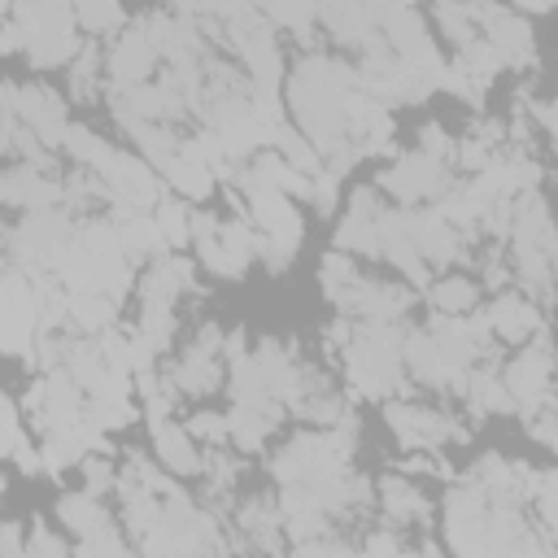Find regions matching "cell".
Listing matches in <instances>:
<instances>
[{"instance_id":"1","label":"cell","mask_w":558,"mask_h":558,"mask_svg":"<svg viewBox=\"0 0 558 558\" xmlns=\"http://www.w3.org/2000/svg\"><path fill=\"white\" fill-rule=\"evenodd\" d=\"M4 109H13L44 144H65V131H70V122H65V105H61V96L57 92H48V87H17V83H9L4 87Z\"/></svg>"},{"instance_id":"2","label":"cell","mask_w":558,"mask_h":558,"mask_svg":"<svg viewBox=\"0 0 558 558\" xmlns=\"http://www.w3.org/2000/svg\"><path fill=\"white\" fill-rule=\"evenodd\" d=\"M379 187L392 192L397 201H418V196H436L449 187V161L427 157V153H405L392 170L379 174Z\"/></svg>"},{"instance_id":"3","label":"cell","mask_w":558,"mask_h":558,"mask_svg":"<svg viewBox=\"0 0 558 558\" xmlns=\"http://www.w3.org/2000/svg\"><path fill=\"white\" fill-rule=\"evenodd\" d=\"M549 375H554V353H549V344H532V349H523V353L510 362L506 388H510V397H514V405H519L523 414L549 405Z\"/></svg>"},{"instance_id":"4","label":"cell","mask_w":558,"mask_h":558,"mask_svg":"<svg viewBox=\"0 0 558 558\" xmlns=\"http://www.w3.org/2000/svg\"><path fill=\"white\" fill-rule=\"evenodd\" d=\"M384 418H388V427L397 432V440L401 445H445V440H466V432L453 423V418H445V414H432V410H414V405H388L384 410Z\"/></svg>"},{"instance_id":"5","label":"cell","mask_w":558,"mask_h":558,"mask_svg":"<svg viewBox=\"0 0 558 558\" xmlns=\"http://www.w3.org/2000/svg\"><path fill=\"white\" fill-rule=\"evenodd\" d=\"M157 52H161V48L148 39L144 22H140V26H131V31L113 44V52H109V78H113V87L144 83V78H148V70L157 65Z\"/></svg>"},{"instance_id":"6","label":"cell","mask_w":558,"mask_h":558,"mask_svg":"<svg viewBox=\"0 0 558 558\" xmlns=\"http://www.w3.org/2000/svg\"><path fill=\"white\" fill-rule=\"evenodd\" d=\"M488 323H493V331H497L501 340H510V344H523L527 336L541 331V314H536V305L523 301V296H497V301L488 305Z\"/></svg>"},{"instance_id":"7","label":"cell","mask_w":558,"mask_h":558,"mask_svg":"<svg viewBox=\"0 0 558 558\" xmlns=\"http://www.w3.org/2000/svg\"><path fill=\"white\" fill-rule=\"evenodd\" d=\"M153 449L161 458L166 471L174 475H196L201 471V458H196V445H192V432L187 427H174V423H153Z\"/></svg>"},{"instance_id":"8","label":"cell","mask_w":558,"mask_h":558,"mask_svg":"<svg viewBox=\"0 0 558 558\" xmlns=\"http://www.w3.org/2000/svg\"><path fill=\"white\" fill-rule=\"evenodd\" d=\"M57 514L65 519V527H74V532H78V541L113 527V523H109V514H105V506L96 501V493H92V488H87V493H65V497L57 501Z\"/></svg>"},{"instance_id":"9","label":"cell","mask_w":558,"mask_h":558,"mask_svg":"<svg viewBox=\"0 0 558 558\" xmlns=\"http://www.w3.org/2000/svg\"><path fill=\"white\" fill-rule=\"evenodd\" d=\"M118 235H122V248H126L131 262L161 257V253L170 248L166 235H161V227H157V218H148V214H131V218H122V222H118Z\"/></svg>"},{"instance_id":"10","label":"cell","mask_w":558,"mask_h":558,"mask_svg":"<svg viewBox=\"0 0 558 558\" xmlns=\"http://www.w3.org/2000/svg\"><path fill=\"white\" fill-rule=\"evenodd\" d=\"M379 497H384V514H388L392 523H418V519H427V501H423V493H418L410 480L388 475V480L379 484Z\"/></svg>"},{"instance_id":"11","label":"cell","mask_w":558,"mask_h":558,"mask_svg":"<svg viewBox=\"0 0 558 558\" xmlns=\"http://www.w3.org/2000/svg\"><path fill=\"white\" fill-rule=\"evenodd\" d=\"M78 331H105L109 323H113V296L109 292H87V288H78V292H70V314H65Z\"/></svg>"},{"instance_id":"12","label":"cell","mask_w":558,"mask_h":558,"mask_svg":"<svg viewBox=\"0 0 558 558\" xmlns=\"http://www.w3.org/2000/svg\"><path fill=\"white\" fill-rule=\"evenodd\" d=\"M166 179H170V187L183 192L187 201H201V196H209V187H214V170H209L205 161L183 157V153L166 161Z\"/></svg>"},{"instance_id":"13","label":"cell","mask_w":558,"mask_h":558,"mask_svg":"<svg viewBox=\"0 0 558 558\" xmlns=\"http://www.w3.org/2000/svg\"><path fill=\"white\" fill-rule=\"evenodd\" d=\"M432 305L440 314H466L475 305V283L462 279V275H445V279L432 283Z\"/></svg>"},{"instance_id":"14","label":"cell","mask_w":558,"mask_h":558,"mask_svg":"<svg viewBox=\"0 0 558 558\" xmlns=\"http://www.w3.org/2000/svg\"><path fill=\"white\" fill-rule=\"evenodd\" d=\"M65 153L78 161V166H87V170H100L105 161H109V144L96 135V131H87V126H70L65 131Z\"/></svg>"},{"instance_id":"15","label":"cell","mask_w":558,"mask_h":558,"mask_svg":"<svg viewBox=\"0 0 558 558\" xmlns=\"http://www.w3.org/2000/svg\"><path fill=\"white\" fill-rule=\"evenodd\" d=\"M466 397H471V405L484 414H497V410H510L514 405V397H510V388H506V379H493V375H471L466 379Z\"/></svg>"},{"instance_id":"16","label":"cell","mask_w":558,"mask_h":558,"mask_svg":"<svg viewBox=\"0 0 558 558\" xmlns=\"http://www.w3.org/2000/svg\"><path fill=\"white\" fill-rule=\"evenodd\" d=\"M275 144L283 148V157H288V161H292L301 174H310V179H314V174L323 170V157H318V148H314V144H310L301 131H288V126H279V131H275Z\"/></svg>"},{"instance_id":"17","label":"cell","mask_w":558,"mask_h":558,"mask_svg":"<svg viewBox=\"0 0 558 558\" xmlns=\"http://www.w3.org/2000/svg\"><path fill=\"white\" fill-rule=\"evenodd\" d=\"M74 17H78L92 35H105V31L122 26V4H118V0H74Z\"/></svg>"},{"instance_id":"18","label":"cell","mask_w":558,"mask_h":558,"mask_svg":"<svg viewBox=\"0 0 558 558\" xmlns=\"http://www.w3.org/2000/svg\"><path fill=\"white\" fill-rule=\"evenodd\" d=\"M157 227H161V235H166V244H187L192 240V214H187V205L183 201H161L157 205Z\"/></svg>"},{"instance_id":"19","label":"cell","mask_w":558,"mask_h":558,"mask_svg":"<svg viewBox=\"0 0 558 558\" xmlns=\"http://www.w3.org/2000/svg\"><path fill=\"white\" fill-rule=\"evenodd\" d=\"M353 283H357V275H353L349 253H344V248H340V253H331V257L323 262V292H327L331 301H344Z\"/></svg>"},{"instance_id":"20","label":"cell","mask_w":558,"mask_h":558,"mask_svg":"<svg viewBox=\"0 0 558 558\" xmlns=\"http://www.w3.org/2000/svg\"><path fill=\"white\" fill-rule=\"evenodd\" d=\"M187 432H192L196 440H214V445H222V440L231 436V418H222V414H192Z\"/></svg>"},{"instance_id":"21","label":"cell","mask_w":558,"mask_h":558,"mask_svg":"<svg viewBox=\"0 0 558 558\" xmlns=\"http://www.w3.org/2000/svg\"><path fill=\"white\" fill-rule=\"evenodd\" d=\"M418 153L440 157V161H453V153H458V148H453V140L432 122V126H423V131H418Z\"/></svg>"},{"instance_id":"22","label":"cell","mask_w":558,"mask_h":558,"mask_svg":"<svg viewBox=\"0 0 558 558\" xmlns=\"http://www.w3.org/2000/svg\"><path fill=\"white\" fill-rule=\"evenodd\" d=\"M83 466H87V488H92V493L100 497V493H105V484L113 480V471H109V462H105V458H87Z\"/></svg>"},{"instance_id":"23","label":"cell","mask_w":558,"mask_h":558,"mask_svg":"<svg viewBox=\"0 0 558 558\" xmlns=\"http://www.w3.org/2000/svg\"><path fill=\"white\" fill-rule=\"evenodd\" d=\"M26 554H65V541H57V536H48V532H39V527H35V536H31Z\"/></svg>"},{"instance_id":"24","label":"cell","mask_w":558,"mask_h":558,"mask_svg":"<svg viewBox=\"0 0 558 558\" xmlns=\"http://www.w3.org/2000/svg\"><path fill=\"white\" fill-rule=\"evenodd\" d=\"M0 545H4V554H9V558H22V554H26V545H22V536H17V523H4Z\"/></svg>"},{"instance_id":"25","label":"cell","mask_w":558,"mask_h":558,"mask_svg":"<svg viewBox=\"0 0 558 558\" xmlns=\"http://www.w3.org/2000/svg\"><path fill=\"white\" fill-rule=\"evenodd\" d=\"M366 549H401V545H397L392 536H384V532H375V536L366 541Z\"/></svg>"}]
</instances>
